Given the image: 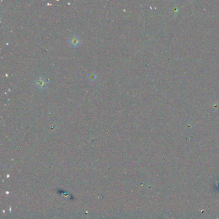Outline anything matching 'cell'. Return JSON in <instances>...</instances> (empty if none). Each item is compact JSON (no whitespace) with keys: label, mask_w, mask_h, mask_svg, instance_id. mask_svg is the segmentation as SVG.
I'll list each match as a JSON object with an SVG mask.
<instances>
[{"label":"cell","mask_w":219,"mask_h":219,"mask_svg":"<svg viewBox=\"0 0 219 219\" xmlns=\"http://www.w3.org/2000/svg\"><path fill=\"white\" fill-rule=\"evenodd\" d=\"M68 42L70 45V46H72L73 48H77L81 44V40L79 37L77 35H73L71 36L68 40Z\"/></svg>","instance_id":"1"},{"label":"cell","mask_w":219,"mask_h":219,"mask_svg":"<svg viewBox=\"0 0 219 219\" xmlns=\"http://www.w3.org/2000/svg\"><path fill=\"white\" fill-rule=\"evenodd\" d=\"M35 84L37 88L42 89L46 88V85H47V82H46L45 78L38 77L36 78V80H35Z\"/></svg>","instance_id":"2"},{"label":"cell","mask_w":219,"mask_h":219,"mask_svg":"<svg viewBox=\"0 0 219 219\" xmlns=\"http://www.w3.org/2000/svg\"><path fill=\"white\" fill-rule=\"evenodd\" d=\"M89 78H90L91 80H95L97 78V76H96V75H95V73H91L90 75L89 76Z\"/></svg>","instance_id":"3"}]
</instances>
